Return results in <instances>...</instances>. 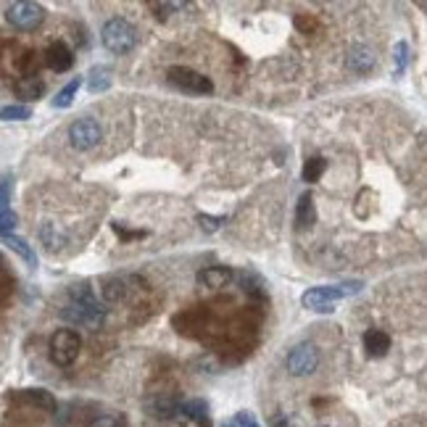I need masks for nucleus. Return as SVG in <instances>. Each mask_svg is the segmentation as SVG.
<instances>
[{
    "label": "nucleus",
    "mask_w": 427,
    "mask_h": 427,
    "mask_svg": "<svg viewBox=\"0 0 427 427\" xmlns=\"http://www.w3.org/2000/svg\"><path fill=\"white\" fill-rule=\"evenodd\" d=\"M145 409H148V414L156 417V419H172L174 414H179V401L174 396H151L148 401H145Z\"/></svg>",
    "instance_id": "obj_10"
},
{
    "label": "nucleus",
    "mask_w": 427,
    "mask_h": 427,
    "mask_svg": "<svg viewBox=\"0 0 427 427\" xmlns=\"http://www.w3.org/2000/svg\"><path fill=\"white\" fill-rule=\"evenodd\" d=\"M16 225H19V219H16V214H13L11 209L0 211V235H13Z\"/></svg>",
    "instance_id": "obj_27"
},
{
    "label": "nucleus",
    "mask_w": 427,
    "mask_h": 427,
    "mask_svg": "<svg viewBox=\"0 0 427 427\" xmlns=\"http://www.w3.org/2000/svg\"><path fill=\"white\" fill-rule=\"evenodd\" d=\"M87 87H90V93H103L111 87V71L108 69H93L90 71V80H87Z\"/></svg>",
    "instance_id": "obj_22"
},
{
    "label": "nucleus",
    "mask_w": 427,
    "mask_h": 427,
    "mask_svg": "<svg viewBox=\"0 0 427 427\" xmlns=\"http://www.w3.org/2000/svg\"><path fill=\"white\" fill-rule=\"evenodd\" d=\"M32 117V108L24 103H13V106H0V121H27Z\"/></svg>",
    "instance_id": "obj_21"
},
{
    "label": "nucleus",
    "mask_w": 427,
    "mask_h": 427,
    "mask_svg": "<svg viewBox=\"0 0 427 427\" xmlns=\"http://www.w3.org/2000/svg\"><path fill=\"white\" fill-rule=\"evenodd\" d=\"M409 59H412V50H409V43H396L393 45V63H396V71L401 74V71H406V66H409Z\"/></svg>",
    "instance_id": "obj_25"
},
{
    "label": "nucleus",
    "mask_w": 427,
    "mask_h": 427,
    "mask_svg": "<svg viewBox=\"0 0 427 427\" xmlns=\"http://www.w3.org/2000/svg\"><path fill=\"white\" fill-rule=\"evenodd\" d=\"M100 43L106 47L108 53H117V56H124V53H130L135 50L137 45V29L132 27L127 19H108L103 24V29H100Z\"/></svg>",
    "instance_id": "obj_3"
},
{
    "label": "nucleus",
    "mask_w": 427,
    "mask_h": 427,
    "mask_svg": "<svg viewBox=\"0 0 427 427\" xmlns=\"http://www.w3.org/2000/svg\"><path fill=\"white\" fill-rule=\"evenodd\" d=\"M345 63H348V69L354 71V74H369V71L375 69V50L367 45H354L348 50V56H345Z\"/></svg>",
    "instance_id": "obj_9"
},
{
    "label": "nucleus",
    "mask_w": 427,
    "mask_h": 427,
    "mask_svg": "<svg viewBox=\"0 0 427 427\" xmlns=\"http://www.w3.org/2000/svg\"><path fill=\"white\" fill-rule=\"evenodd\" d=\"M324 169H327V161L322 156H314V158H308L306 164H304V179L306 182H320Z\"/></svg>",
    "instance_id": "obj_23"
},
{
    "label": "nucleus",
    "mask_w": 427,
    "mask_h": 427,
    "mask_svg": "<svg viewBox=\"0 0 427 427\" xmlns=\"http://www.w3.org/2000/svg\"><path fill=\"white\" fill-rule=\"evenodd\" d=\"M100 293H103V298H106V301L117 304V301H121V298L127 296L124 280H119V277H114V280H106V283H103V287H100Z\"/></svg>",
    "instance_id": "obj_24"
},
{
    "label": "nucleus",
    "mask_w": 427,
    "mask_h": 427,
    "mask_svg": "<svg viewBox=\"0 0 427 427\" xmlns=\"http://www.w3.org/2000/svg\"><path fill=\"white\" fill-rule=\"evenodd\" d=\"M272 427H293V425H290V419H287V417H274Z\"/></svg>",
    "instance_id": "obj_31"
},
{
    "label": "nucleus",
    "mask_w": 427,
    "mask_h": 427,
    "mask_svg": "<svg viewBox=\"0 0 427 427\" xmlns=\"http://www.w3.org/2000/svg\"><path fill=\"white\" fill-rule=\"evenodd\" d=\"M364 351L372 359H382L391 351V335L382 330H367L364 332Z\"/></svg>",
    "instance_id": "obj_13"
},
{
    "label": "nucleus",
    "mask_w": 427,
    "mask_h": 427,
    "mask_svg": "<svg viewBox=\"0 0 427 427\" xmlns=\"http://www.w3.org/2000/svg\"><path fill=\"white\" fill-rule=\"evenodd\" d=\"M103 140V127L93 117H82L71 121L69 127V142L74 151H93L98 142Z\"/></svg>",
    "instance_id": "obj_7"
},
{
    "label": "nucleus",
    "mask_w": 427,
    "mask_h": 427,
    "mask_svg": "<svg viewBox=\"0 0 427 427\" xmlns=\"http://www.w3.org/2000/svg\"><path fill=\"white\" fill-rule=\"evenodd\" d=\"M0 240H3V243H6V246L13 250V253H19V256H22V259L27 261L32 269H35V267H37V253H35V248H32V246L24 240V237H19V235H0Z\"/></svg>",
    "instance_id": "obj_17"
},
{
    "label": "nucleus",
    "mask_w": 427,
    "mask_h": 427,
    "mask_svg": "<svg viewBox=\"0 0 427 427\" xmlns=\"http://www.w3.org/2000/svg\"><path fill=\"white\" fill-rule=\"evenodd\" d=\"M317 222V209H314V201H311V195L304 193L301 198H298V206H296V227L298 230H306Z\"/></svg>",
    "instance_id": "obj_18"
},
{
    "label": "nucleus",
    "mask_w": 427,
    "mask_h": 427,
    "mask_svg": "<svg viewBox=\"0 0 427 427\" xmlns=\"http://www.w3.org/2000/svg\"><path fill=\"white\" fill-rule=\"evenodd\" d=\"M361 290V283H345V285H320V287H311L301 296V304L308 311H317V314H327L335 308V304L345 296H354Z\"/></svg>",
    "instance_id": "obj_2"
},
{
    "label": "nucleus",
    "mask_w": 427,
    "mask_h": 427,
    "mask_svg": "<svg viewBox=\"0 0 427 427\" xmlns=\"http://www.w3.org/2000/svg\"><path fill=\"white\" fill-rule=\"evenodd\" d=\"M235 280V274L230 267H206L201 274H198V283L206 285V287H211V290H219V287H225Z\"/></svg>",
    "instance_id": "obj_12"
},
{
    "label": "nucleus",
    "mask_w": 427,
    "mask_h": 427,
    "mask_svg": "<svg viewBox=\"0 0 427 427\" xmlns=\"http://www.w3.org/2000/svg\"><path fill=\"white\" fill-rule=\"evenodd\" d=\"M80 84H82V80L77 77V80H71L66 87H61L59 93H56V98H53V108H69L71 100L77 98V90H80Z\"/></svg>",
    "instance_id": "obj_20"
},
{
    "label": "nucleus",
    "mask_w": 427,
    "mask_h": 427,
    "mask_svg": "<svg viewBox=\"0 0 427 427\" xmlns=\"http://www.w3.org/2000/svg\"><path fill=\"white\" fill-rule=\"evenodd\" d=\"M235 427H261L259 422H256V417L250 414V412H240V414H235V422H232Z\"/></svg>",
    "instance_id": "obj_28"
},
{
    "label": "nucleus",
    "mask_w": 427,
    "mask_h": 427,
    "mask_svg": "<svg viewBox=\"0 0 427 427\" xmlns=\"http://www.w3.org/2000/svg\"><path fill=\"white\" fill-rule=\"evenodd\" d=\"M61 317L69 320L71 324H80L87 330H100L103 322H106V308L95 301L93 290L90 287H74L71 290L69 301L61 308Z\"/></svg>",
    "instance_id": "obj_1"
},
{
    "label": "nucleus",
    "mask_w": 427,
    "mask_h": 427,
    "mask_svg": "<svg viewBox=\"0 0 427 427\" xmlns=\"http://www.w3.org/2000/svg\"><path fill=\"white\" fill-rule=\"evenodd\" d=\"M19 398H22V401H27V403H32V406L47 409V412H53V409H56V398H53L47 391H43V388H29V391H22V393H19Z\"/></svg>",
    "instance_id": "obj_19"
},
{
    "label": "nucleus",
    "mask_w": 427,
    "mask_h": 427,
    "mask_svg": "<svg viewBox=\"0 0 427 427\" xmlns=\"http://www.w3.org/2000/svg\"><path fill=\"white\" fill-rule=\"evenodd\" d=\"M6 22L16 29H22V32H32L45 22V8L40 3H32V0H19V3H11L6 8Z\"/></svg>",
    "instance_id": "obj_6"
},
{
    "label": "nucleus",
    "mask_w": 427,
    "mask_h": 427,
    "mask_svg": "<svg viewBox=\"0 0 427 427\" xmlns=\"http://www.w3.org/2000/svg\"><path fill=\"white\" fill-rule=\"evenodd\" d=\"M90 427H119V422H117V417L100 414V417H95L93 422H90Z\"/></svg>",
    "instance_id": "obj_29"
},
{
    "label": "nucleus",
    "mask_w": 427,
    "mask_h": 427,
    "mask_svg": "<svg viewBox=\"0 0 427 427\" xmlns=\"http://www.w3.org/2000/svg\"><path fill=\"white\" fill-rule=\"evenodd\" d=\"M13 90H16V95H19L22 100L32 103V100H37V98H43V93H45V82H43V80H37L35 74H29V77L19 80Z\"/></svg>",
    "instance_id": "obj_15"
},
{
    "label": "nucleus",
    "mask_w": 427,
    "mask_h": 427,
    "mask_svg": "<svg viewBox=\"0 0 427 427\" xmlns=\"http://www.w3.org/2000/svg\"><path fill=\"white\" fill-rule=\"evenodd\" d=\"M82 351V338L80 332L71 327H61L50 335V359L59 367H71L77 361V356Z\"/></svg>",
    "instance_id": "obj_4"
},
{
    "label": "nucleus",
    "mask_w": 427,
    "mask_h": 427,
    "mask_svg": "<svg viewBox=\"0 0 427 427\" xmlns=\"http://www.w3.org/2000/svg\"><path fill=\"white\" fill-rule=\"evenodd\" d=\"M6 209H8V182L0 179V211H6Z\"/></svg>",
    "instance_id": "obj_30"
},
{
    "label": "nucleus",
    "mask_w": 427,
    "mask_h": 427,
    "mask_svg": "<svg viewBox=\"0 0 427 427\" xmlns=\"http://www.w3.org/2000/svg\"><path fill=\"white\" fill-rule=\"evenodd\" d=\"M195 222L201 225L203 232H216L219 227L225 225V216H211V214H198Z\"/></svg>",
    "instance_id": "obj_26"
},
{
    "label": "nucleus",
    "mask_w": 427,
    "mask_h": 427,
    "mask_svg": "<svg viewBox=\"0 0 427 427\" xmlns=\"http://www.w3.org/2000/svg\"><path fill=\"white\" fill-rule=\"evenodd\" d=\"M222 427H235V425H232V422H225V425H222Z\"/></svg>",
    "instance_id": "obj_32"
},
{
    "label": "nucleus",
    "mask_w": 427,
    "mask_h": 427,
    "mask_svg": "<svg viewBox=\"0 0 427 427\" xmlns=\"http://www.w3.org/2000/svg\"><path fill=\"white\" fill-rule=\"evenodd\" d=\"M40 243H43L50 253H56V250H61L66 246V232H63L61 227L53 225V222H45V225L40 227Z\"/></svg>",
    "instance_id": "obj_16"
},
{
    "label": "nucleus",
    "mask_w": 427,
    "mask_h": 427,
    "mask_svg": "<svg viewBox=\"0 0 427 427\" xmlns=\"http://www.w3.org/2000/svg\"><path fill=\"white\" fill-rule=\"evenodd\" d=\"M169 74V82L174 84L182 93H193V95H211L214 84L209 77H203L198 71L188 69V66H172L166 71Z\"/></svg>",
    "instance_id": "obj_8"
},
{
    "label": "nucleus",
    "mask_w": 427,
    "mask_h": 427,
    "mask_svg": "<svg viewBox=\"0 0 427 427\" xmlns=\"http://www.w3.org/2000/svg\"><path fill=\"white\" fill-rule=\"evenodd\" d=\"M45 63L53 71H69L74 66V53L69 50L66 43H53V45L45 50Z\"/></svg>",
    "instance_id": "obj_11"
},
{
    "label": "nucleus",
    "mask_w": 427,
    "mask_h": 427,
    "mask_svg": "<svg viewBox=\"0 0 427 427\" xmlns=\"http://www.w3.org/2000/svg\"><path fill=\"white\" fill-rule=\"evenodd\" d=\"M179 414H185L188 419H193L195 425L209 427V403L203 398H190V401L179 403Z\"/></svg>",
    "instance_id": "obj_14"
},
{
    "label": "nucleus",
    "mask_w": 427,
    "mask_h": 427,
    "mask_svg": "<svg viewBox=\"0 0 427 427\" xmlns=\"http://www.w3.org/2000/svg\"><path fill=\"white\" fill-rule=\"evenodd\" d=\"M320 361H322V354H320L317 345L298 343L290 348V354H287V359H285V367H287V372H290L293 377H308V375L317 372Z\"/></svg>",
    "instance_id": "obj_5"
}]
</instances>
